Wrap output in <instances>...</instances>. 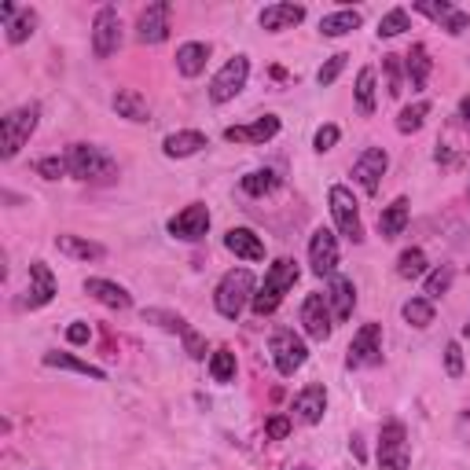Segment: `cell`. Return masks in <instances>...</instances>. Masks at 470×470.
<instances>
[{
    "mask_svg": "<svg viewBox=\"0 0 470 470\" xmlns=\"http://www.w3.org/2000/svg\"><path fill=\"white\" fill-rule=\"evenodd\" d=\"M459 121H466V125H470V96L459 103Z\"/></svg>",
    "mask_w": 470,
    "mask_h": 470,
    "instance_id": "51",
    "label": "cell"
},
{
    "mask_svg": "<svg viewBox=\"0 0 470 470\" xmlns=\"http://www.w3.org/2000/svg\"><path fill=\"white\" fill-rule=\"evenodd\" d=\"M34 29H37V12L22 8V12L8 22V45H22V41H29V37H34Z\"/></svg>",
    "mask_w": 470,
    "mask_h": 470,
    "instance_id": "33",
    "label": "cell"
},
{
    "mask_svg": "<svg viewBox=\"0 0 470 470\" xmlns=\"http://www.w3.org/2000/svg\"><path fill=\"white\" fill-rule=\"evenodd\" d=\"M426 114H430V103H426V100H419V103H412V107H404L400 118H397V129H400L404 136H408V133H419L423 121H426Z\"/></svg>",
    "mask_w": 470,
    "mask_h": 470,
    "instance_id": "39",
    "label": "cell"
},
{
    "mask_svg": "<svg viewBox=\"0 0 470 470\" xmlns=\"http://www.w3.org/2000/svg\"><path fill=\"white\" fill-rule=\"evenodd\" d=\"M55 250H59V254H67V258H74V261H100L107 254L100 243H88L81 235H55Z\"/></svg>",
    "mask_w": 470,
    "mask_h": 470,
    "instance_id": "28",
    "label": "cell"
},
{
    "mask_svg": "<svg viewBox=\"0 0 470 470\" xmlns=\"http://www.w3.org/2000/svg\"><path fill=\"white\" fill-rule=\"evenodd\" d=\"M327 305H331V317L334 324H346L353 317V309H357V287H353V279L346 276H331V284H327Z\"/></svg>",
    "mask_w": 470,
    "mask_h": 470,
    "instance_id": "17",
    "label": "cell"
},
{
    "mask_svg": "<svg viewBox=\"0 0 470 470\" xmlns=\"http://www.w3.org/2000/svg\"><path fill=\"white\" fill-rule=\"evenodd\" d=\"M265 433L272 437V441H284V437L291 433V419H287V416H272V419L265 423Z\"/></svg>",
    "mask_w": 470,
    "mask_h": 470,
    "instance_id": "48",
    "label": "cell"
},
{
    "mask_svg": "<svg viewBox=\"0 0 470 470\" xmlns=\"http://www.w3.org/2000/svg\"><path fill=\"white\" fill-rule=\"evenodd\" d=\"M360 22H364V15L357 8L331 12V15L320 19V34L324 37H346V34H353V29H360Z\"/></svg>",
    "mask_w": 470,
    "mask_h": 470,
    "instance_id": "29",
    "label": "cell"
},
{
    "mask_svg": "<svg viewBox=\"0 0 470 470\" xmlns=\"http://www.w3.org/2000/svg\"><path fill=\"white\" fill-rule=\"evenodd\" d=\"M400 312H404V320H408L412 327H419V331L433 324V301H430V298H412V301H404Z\"/></svg>",
    "mask_w": 470,
    "mask_h": 470,
    "instance_id": "37",
    "label": "cell"
},
{
    "mask_svg": "<svg viewBox=\"0 0 470 470\" xmlns=\"http://www.w3.org/2000/svg\"><path fill=\"white\" fill-rule=\"evenodd\" d=\"M327 202H331V217H334V225L338 232L346 235L350 243H364V221H360V206L353 199V192L346 184H334L331 192H327Z\"/></svg>",
    "mask_w": 470,
    "mask_h": 470,
    "instance_id": "6",
    "label": "cell"
},
{
    "mask_svg": "<svg viewBox=\"0 0 470 470\" xmlns=\"http://www.w3.org/2000/svg\"><path fill=\"white\" fill-rule=\"evenodd\" d=\"M276 187H279L276 169H254V173H246V177H243V192H246V195H254V199L276 192Z\"/></svg>",
    "mask_w": 470,
    "mask_h": 470,
    "instance_id": "32",
    "label": "cell"
},
{
    "mask_svg": "<svg viewBox=\"0 0 470 470\" xmlns=\"http://www.w3.org/2000/svg\"><path fill=\"white\" fill-rule=\"evenodd\" d=\"M408 29V12L404 8H390L383 19H379V37H397Z\"/></svg>",
    "mask_w": 470,
    "mask_h": 470,
    "instance_id": "41",
    "label": "cell"
},
{
    "mask_svg": "<svg viewBox=\"0 0 470 470\" xmlns=\"http://www.w3.org/2000/svg\"><path fill=\"white\" fill-rule=\"evenodd\" d=\"M246 78H250V59H246V55H232L225 67L213 74V81H210V100H213V103L235 100L239 92L246 88Z\"/></svg>",
    "mask_w": 470,
    "mask_h": 470,
    "instance_id": "7",
    "label": "cell"
},
{
    "mask_svg": "<svg viewBox=\"0 0 470 470\" xmlns=\"http://www.w3.org/2000/svg\"><path fill=\"white\" fill-rule=\"evenodd\" d=\"M466 195H470V192H466Z\"/></svg>",
    "mask_w": 470,
    "mask_h": 470,
    "instance_id": "54",
    "label": "cell"
},
{
    "mask_svg": "<svg viewBox=\"0 0 470 470\" xmlns=\"http://www.w3.org/2000/svg\"><path fill=\"white\" fill-rule=\"evenodd\" d=\"M34 173L45 177V180H59V177L70 173V166H67V159H59V154H48V159H37L34 162Z\"/></svg>",
    "mask_w": 470,
    "mask_h": 470,
    "instance_id": "43",
    "label": "cell"
},
{
    "mask_svg": "<svg viewBox=\"0 0 470 470\" xmlns=\"http://www.w3.org/2000/svg\"><path fill=\"white\" fill-rule=\"evenodd\" d=\"M85 294H88V298H96V301L107 305V309H129V305H133L129 291L118 287V284H111V279H100V276L85 279Z\"/></svg>",
    "mask_w": 470,
    "mask_h": 470,
    "instance_id": "22",
    "label": "cell"
},
{
    "mask_svg": "<svg viewBox=\"0 0 470 470\" xmlns=\"http://www.w3.org/2000/svg\"><path fill=\"white\" fill-rule=\"evenodd\" d=\"M114 111H118V118L136 121V125L151 121V103L140 96L136 88H118V92H114Z\"/></svg>",
    "mask_w": 470,
    "mask_h": 470,
    "instance_id": "25",
    "label": "cell"
},
{
    "mask_svg": "<svg viewBox=\"0 0 470 470\" xmlns=\"http://www.w3.org/2000/svg\"><path fill=\"white\" fill-rule=\"evenodd\" d=\"M386 169H390V154L383 147H364V154L353 162V180L364 187L367 195H375L383 177H386Z\"/></svg>",
    "mask_w": 470,
    "mask_h": 470,
    "instance_id": "12",
    "label": "cell"
},
{
    "mask_svg": "<svg viewBox=\"0 0 470 470\" xmlns=\"http://www.w3.org/2000/svg\"><path fill=\"white\" fill-rule=\"evenodd\" d=\"M144 320H147V324H159L162 331H173V334H180V338L192 331V327L184 324V317H177V312H166V309H144Z\"/></svg>",
    "mask_w": 470,
    "mask_h": 470,
    "instance_id": "40",
    "label": "cell"
},
{
    "mask_svg": "<svg viewBox=\"0 0 470 470\" xmlns=\"http://www.w3.org/2000/svg\"><path fill=\"white\" fill-rule=\"evenodd\" d=\"M309 265H312V272L317 276H334V268H338V239H334V232H327V228H317L312 232V239H309Z\"/></svg>",
    "mask_w": 470,
    "mask_h": 470,
    "instance_id": "16",
    "label": "cell"
},
{
    "mask_svg": "<svg viewBox=\"0 0 470 470\" xmlns=\"http://www.w3.org/2000/svg\"><path fill=\"white\" fill-rule=\"evenodd\" d=\"M210 228V210L202 202H192V206H184L173 221H169V235L173 239H184V243H199Z\"/></svg>",
    "mask_w": 470,
    "mask_h": 470,
    "instance_id": "15",
    "label": "cell"
},
{
    "mask_svg": "<svg viewBox=\"0 0 470 470\" xmlns=\"http://www.w3.org/2000/svg\"><path fill=\"white\" fill-rule=\"evenodd\" d=\"M463 334H466V338H470V320H466V324H463Z\"/></svg>",
    "mask_w": 470,
    "mask_h": 470,
    "instance_id": "52",
    "label": "cell"
},
{
    "mask_svg": "<svg viewBox=\"0 0 470 470\" xmlns=\"http://www.w3.org/2000/svg\"><path fill=\"white\" fill-rule=\"evenodd\" d=\"M62 159L70 166V177L78 180H111L118 173V162L96 144H70Z\"/></svg>",
    "mask_w": 470,
    "mask_h": 470,
    "instance_id": "4",
    "label": "cell"
},
{
    "mask_svg": "<svg viewBox=\"0 0 470 470\" xmlns=\"http://www.w3.org/2000/svg\"><path fill=\"white\" fill-rule=\"evenodd\" d=\"M298 284V265L291 258H279L268 272H265V284L258 287L254 301H250V309H254V317H272V312L279 309V301H284V294Z\"/></svg>",
    "mask_w": 470,
    "mask_h": 470,
    "instance_id": "2",
    "label": "cell"
},
{
    "mask_svg": "<svg viewBox=\"0 0 470 470\" xmlns=\"http://www.w3.org/2000/svg\"><path fill=\"white\" fill-rule=\"evenodd\" d=\"M15 15H19V8L12 4V0H4V4H0V19H4V26H8Z\"/></svg>",
    "mask_w": 470,
    "mask_h": 470,
    "instance_id": "50",
    "label": "cell"
},
{
    "mask_svg": "<svg viewBox=\"0 0 470 470\" xmlns=\"http://www.w3.org/2000/svg\"><path fill=\"white\" fill-rule=\"evenodd\" d=\"M301 324H305V334L312 342H327L331 331H334V317H331V305L324 294H309L305 305H301Z\"/></svg>",
    "mask_w": 470,
    "mask_h": 470,
    "instance_id": "13",
    "label": "cell"
},
{
    "mask_svg": "<svg viewBox=\"0 0 470 470\" xmlns=\"http://www.w3.org/2000/svg\"><path fill=\"white\" fill-rule=\"evenodd\" d=\"M416 12L426 15V19H433V22L441 26L445 34H452V37H459L463 29L470 26V15H466L463 8H456V4H449V0H419Z\"/></svg>",
    "mask_w": 470,
    "mask_h": 470,
    "instance_id": "14",
    "label": "cell"
},
{
    "mask_svg": "<svg viewBox=\"0 0 470 470\" xmlns=\"http://www.w3.org/2000/svg\"><path fill=\"white\" fill-rule=\"evenodd\" d=\"M346 364L350 367H375V364H383V324H364L353 334L350 350H346Z\"/></svg>",
    "mask_w": 470,
    "mask_h": 470,
    "instance_id": "9",
    "label": "cell"
},
{
    "mask_svg": "<svg viewBox=\"0 0 470 470\" xmlns=\"http://www.w3.org/2000/svg\"><path fill=\"white\" fill-rule=\"evenodd\" d=\"M121 48V15L118 8H100L96 19H92V52L96 59H111Z\"/></svg>",
    "mask_w": 470,
    "mask_h": 470,
    "instance_id": "10",
    "label": "cell"
},
{
    "mask_svg": "<svg viewBox=\"0 0 470 470\" xmlns=\"http://www.w3.org/2000/svg\"><path fill=\"white\" fill-rule=\"evenodd\" d=\"M430 52H426V45H412L408 48V55H404V70H408V81H412V88L419 92V88H426V78H430Z\"/></svg>",
    "mask_w": 470,
    "mask_h": 470,
    "instance_id": "30",
    "label": "cell"
},
{
    "mask_svg": "<svg viewBox=\"0 0 470 470\" xmlns=\"http://www.w3.org/2000/svg\"><path fill=\"white\" fill-rule=\"evenodd\" d=\"M169 19H173V4H166V0L147 4L136 19V41L140 45H162L169 37Z\"/></svg>",
    "mask_w": 470,
    "mask_h": 470,
    "instance_id": "11",
    "label": "cell"
},
{
    "mask_svg": "<svg viewBox=\"0 0 470 470\" xmlns=\"http://www.w3.org/2000/svg\"><path fill=\"white\" fill-rule=\"evenodd\" d=\"M202 147H210V140L199 129H180V133H169L162 140L166 159H192V154H199Z\"/></svg>",
    "mask_w": 470,
    "mask_h": 470,
    "instance_id": "21",
    "label": "cell"
},
{
    "mask_svg": "<svg viewBox=\"0 0 470 470\" xmlns=\"http://www.w3.org/2000/svg\"><path fill=\"white\" fill-rule=\"evenodd\" d=\"M383 70H386V92L397 100L404 92V78H400V55H383Z\"/></svg>",
    "mask_w": 470,
    "mask_h": 470,
    "instance_id": "42",
    "label": "cell"
},
{
    "mask_svg": "<svg viewBox=\"0 0 470 470\" xmlns=\"http://www.w3.org/2000/svg\"><path fill=\"white\" fill-rule=\"evenodd\" d=\"M357 111L367 118V114H375V70L371 67H364L360 74H357Z\"/></svg>",
    "mask_w": 470,
    "mask_h": 470,
    "instance_id": "38",
    "label": "cell"
},
{
    "mask_svg": "<svg viewBox=\"0 0 470 470\" xmlns=\"http://www.w3.org/2000/svg\"><path fill=\"white\" fill-rule=\"evenodd\" d=\"M408 217H412V202L408 199H393L383 213H379V235L383 239H397L404 232V225H408Z\"/></svg>",
    "mask_w": 470,
    "mask_h": 470,
    "instance_id": "27",
    "label": "cell"
},
{
    "mask_svg": "<svg viewBox=\"0 0 470 470\" xmlns=\"http://www.w3.org/2000/svg\"><path fill=\"white\" fill-rule=\"evenodd\" d=\"M346 62H350V55H346V52H338V55H331V59L324 62V67H320L317 81H320V85H334V81H338V74L346 70Z\"/></svg>",
    "mask_w": 470,
    "mask_h": 470,
    "instance_id": "44",
    "label": "cell"
},
{
    "mask_svg": "<svg viewBox=\"0 0 470 470\" xmlns=\"http://www.w3.org/2000/svg\"><path fill=\"white\" fill-rule=\"evenodd\" d=\"M184 353L192 357V360H206V338L199 331H187L184 334Z\"/></svg>",
    "mask_w": 470,
    "mask_h": 470,
    "instance_id": "47",
    "label": "cell"
},
{
    "mask_svg": "<svg viewBox=\"0 0 470 470\" xmlns=\"http://www.w3.org/2000/svg\"><path fill=\"white\" fill-rule=\"evenodd\" d=\"M445 371H449V379H463V350H459V342H449V346H445Z\"/></svg>",
    "mask_w": 470,
    "mask_h": 470,
    "instance_id": "45",
    "label": "cell"
},
{
    "mask_svg": "<svg viewBox=\"0 0 470 470\" xmlns=\"http://www.w3.org/2000/svg\"><path fill=\"white\" fill-rule=\"evenodd\" d=\"M452 279H456V268H452V265H441V268H433V272L426 276V284H423V294H426L430 301H437L441 294H449Z\"/></svg>",
    "mask_w": 470,
    "mask_h": 470,
    "instance_id": "34",
    "label": "cell"
},
{
    "mask_svg": "<svg viewBox=\"0 0 470 470\" xmlns=\"http://www.w3.org/2000/svg\"><path fill=\"white\" fill-rule=\"evenodd\" d=\"M206 62H210V45L202 41H187L177 48V70L184 78H199L206 70Z\"/></svg>",
    "mask_w": 470,
    "mask_h": 470,
    "instance_id": "26",
    "label": "cell"
},
{
    "mask_svg": "<svg viewBox=\"0 0 470 470\" xmlns=\"http://www.w3.org/2000/svg\"><path fill=\"white\" fill-rule=\"evenodd\" d=\"M276 133H279V118L276 114H261L258 121H250V125H228L225 140L228 144H268Z\"/></svg>",
    "mask_w": 470,
    "mask_h": 470,
    "instance_id": "18",
    "label": "cell"
},
{
    "mask_svg": "<svg viewBox=\"0 0 470 470\" xmlns=\"http://www.w3.org/2000/svg\"><path fill=\"white\" fill-rule=\"evenodd\" d=\"M210 375H213V383H221V386L235 383V353L232 350H217L210 357Z\"/></svg>",
    "mask_w": 470,
    "mask_h": 470,
    "instance_id": "35",
    "label": "cell"
},
{
    "mask_svg": "<svg viewBox=\"0 0 470 470\" xmlns=\"http://www.w3.org/2000/svg\"><path fill=\"white\" fill-rule=\"evenodd\" d=\"M338 125H320V129H317V136H312V147H317L320 154L324 151H334V144H338Z\"/></svg>",
    "mask_w": 470,
    "mask_h": 470,
    "instance_id": "46",
    "label": "cell"
},
{
    "mask_svg": "<svg viewBox=\"0 0 470 470\" xmlns=\"http://www.w3.org/2000/svg\"><path fill=\"white\" fill-rule=\"evenodd\" d=\"M408 430H404V423H386L379 433V470H408Z\"/></svg>",
    "mask_w": 470,
    "mask_h": 470,
    "instance_id": "8",
    "label": "cell"
},
{
    "mask_svg": "<svg viewBox=\"0 0 470 470\" xmlns=\"http://www.w3.org/2000/svg\"><path fill=\"white\" fill-rule=\"evenodd\" d=\"M397 276L400 279H419V276H426V254H423L419 246L404 250V254L397 258Z\"/></svg>",
    "mask_w": 470,
    "mask_h": 470,
    "instance_id": "36",
    "label": "cell"
},
{
    "mask_svg": "<svg viewBox=\"0 0 470 470\" xmlns=\"http://www.w3.org/2000/svg\"><path fill=\"white\" fill-rule=\"evenodd\" d=\"M254 294H258L254 272H250V268H232V272L221 276V284H217L213 305H217V312H221L225 320H239L243 309L254 301Z\"/></svg>",
    "mask_w": 470,
    "mask_h": 470,
    "instance_id": "1",
    "label": "cell"
},
{
    "mask_svg": "<svg viewBox=\"0 0 470 470\" xmlns=\"http://www.w3.org/2000/svg\"><path fill=\"white\" fill-rule=\"evenodd\" d=\"M294 470H309V466H294Z\"/></svg>",
    "mask_w": 470,
    "mask_h": 470,
    "instance_id": "53",
    "label": "cell"
},
{
    "mask_svg": "<svg viewBox=\"0 0 470 470\" xmlns=\"http://www.w3.org/2000/svg\"><path fill=\"white\" fill-rule=\"evenodd\" d=\"M55 298V276L45 261H29V287H26V305L41 309Z\"/></svg>",
    "mask_w": 470,
    "mask_h": 470,
    "instance_id": "19",
    "label": "cell"
},
{
    "mask_svg": "<svg viewBox=\"0 0 470 470\" xmlns=\"http://www.w3.org/2000/svg\"><path fill=\"white\" fill-rule=\"evenodd\" d=\"M88 338H92V327H88L85 320H74V324L67 327V342H70V346H85Z\"/></svg>",
    "mask_w": 470,
    "mask_h": 470,
    "instance_id": "49",
    "label": "cell"
},
{
    "mask_svg": "<svg viewBox=\"0 0 470 470\" xmlns=\"http://www.w3.org/2000/svg\"><path fill=\"white\" fill-rule=\"evenodd\" d=\"M225 246L232 250L235 258H243V261H261V258H265V243H261V235H258V232H250V228H232V232L225 235Z\"/></svg>",
    "mask_w": 470,
    "mask_h": 470,
    "instance_id": "24",
    "label": "cell"
},
{
    "mask_svg": "<svg viewBox=\"0 0 470 470\" xmlns=\"http://www.w3.org/2000/svg\"><path fill=\"white\" fill-rule=\"evenodd\" d=\"M268 353H272V364H276V371L284 375V379H291V375L309 360V346H305V338L301 334H294L291 327H279V331H272V338H268Z\"/></svg>",
    "mask_w": 470,
    "mask_h": 470,
    "instance_id": "5",
    "label": "cell"
},
{
    "mask_svg": "<svg viewBox=\"0 0 470 470\" xmlns=\"http://www.w3.org/2000/svg\"><path fill=\"white\" fill-rule=\"evenodd\" d=\"M305 19V4H268L261 12V26L268 34H284V29H294Z\"/></svg>",
    "mask_w": 470,
    "mask_h": 470,
    "instance_id": "23",
    "label": "cell"
},
{
    "mask_svg": "<svg viewBox=\"0 0 470 470\" xmlns=\"http://www.w3.org/2000/svg\"><path fill=\"white\" fill-rule=\"evenodd\" d=\"M324 412H327V390H324L320 383L305 386V390H301V393L294 397V416H298L301 423L317 426V423L324 419Z\"/></svg>",
    "mask_w": 470,
    "mask_h": 470,
    "instance_id": "20",
    "label": "cell"
},
{
    "mask_svg": "<svg viewBox=\"0 0 470 470\" xmlns=\"http://www.w3.org/2000/svg\"><path fill=\"white\" fill-rule=\"evenodd\" d=\"M37 121H41V107L37 103H26V107H15L0 118V154L4 159H15V154L29 144V136L37 133Z\"/></svg>",
    "mask_w": 470,
    "mask_h": 470,
    "instance_id": "3",
    "label": "cell"
},
{
    "mask_svg": "<svg viewBox=\"0 0 470 470\" xmlns=\"http://www.w3.org/2000/svg\"><path fill=\"white\" fill-rule=\"evenodd\" d=\"M45 367H62V371H78V375H85V379H96V383H103V379H107V371H103V367H96V364H88V360H78L74 353H45Z\"/></svg>",
    "mask_w": 470,
    "mask_h": 470,
    "instance_id": "31",
    "label": "cell"
}]
</instances>
